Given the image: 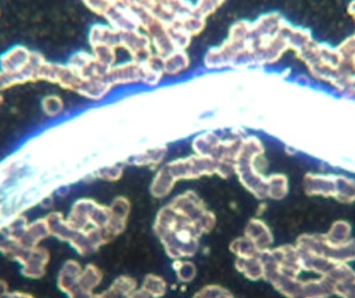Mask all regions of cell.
Masks as SVG:
<instances>
[{"instance_id": "cell-19", "label": "cell", "mask_w": 355, "mask_h": 298, "mask_svg": "<svg viewBox=\"0 0 355 298\" xmlns=\"http://www.w3.org/2000/svg\"><path fill=\"white\" fill-rule=\"evenodd\" d=\"M191 60L189 54L181 50H175L164 57V74L168 76H178L189 68Z\"/></svg>"}, {"instance_id": "cell-24", "label": "cell", "mask_w": 355, "mask_h": 298, "mask_svg": "<svg viewBox=\"0 0 355 298\" xmlns=\"http://www.w3.org/2000/svg\"><path fill=\"white\" fill-rule=\"evenodd\" d=\"M64 100L60 95H50L43 97L41 102V109L47 118H56L62 115L64 111Z\"/></svg>"}, {"instance_id": "cell-31", "label": "cell", "mask_w": 355, "mask_h": 298, "mask_svg": "<svg viewBox=\"0 0 355 298\" xmlns=\"http://www.w3.org/2000/svg\"><path fill=\"white\" fill-rule=\"evenodd\" d=\"M0 298H35L33 295H28V293L20 292V291H17V292H6L4 293L2 297Z\"/></svg>"}, {"instance_id": "cell-27", "label": "cell", "mask_w": 355, "mask_h": 298, "mask_svg": "<svg viewBox=\"0 0 355 298\" xmlns=\"http://www.w3.org/2000/svg\"><path fill=\"white\" fill-rule=\"evenodd\" d=\"M91 49L94 57L102 66H106L108 68L116 66V58H118L116 49L112 47H106V46H98V47L91 48Z\"/></svg>"}, {"instance_id": "cell-28", "label": "cell", "mask_w": 355, "mask_h": 298, "mask_svg": "<svg viewBox=\"0 0 355 298\" xmlns=\"http://www.w3.org/2000/svg\"><path fill=\"white\" fill-rule=\"evenodd\" d=\"M93 175L96 178L101 179V180L116 183V181L120 180L124 175V166L121 164L108 165V166L98 169Z\"/></svg>"}, {"instance_id": "cell-11", "label": "cell", "mask_w": 355, "mask_h": 298, "mask_svg": "<svg viewBox=\"0 0 355 298\" xmlns=\"http://www.w3.org/2000/svg\"><path fill=\"white\" fill-rule=\"evenodd\" d=\"M304 185L306 193L337 198L339 193V176L309 173L304 177Z\"/></svg>"}, {"instance_id": "cell-22", "label": "cell", "mask_w": 355, "mask_h": 298, "mask_svg": "<svg viewBox=\"0 0 355 298\" xmlns=\"http://www.w3.org/2000/svg\"><path fill=\"white\" fill-rule=\"evenodd\" d=\"M173 24L178 25V26L184 29L188 35H191L192 37H196L204 32L207 21L194 16L191 12V14L186 15V16L178 19Z\"/></svg>"}, {"instance_id": "cell-21", "label": "cell", "mask_w": 355, "mask_h": 298, "mask_svg": "<svg viewBox=\"0 0 355 298\" xmlns=\"http://www.w3.org/2000/svg\"><path fill=\"white\" fill-rule=\"evenodd\" d=\"M289 183L285 174L275 173L267 177V197L275 200L283 199L287 195Z\"/></svg>"}, {"instance_id": "cell-17", "label": "cell", "mask_w": 355, "mask_h": 298, "mask_svg": "<svg viewBox=\"0 0 355 298\" xmlns=\"http://www.w3.org/2000/svg\"><path fill=\"white\" fill-rule=\"evenodd\" d=\"M81 276V268L75 261H68L58 274V288L70 297L78 286L79 278Z\"/></svg>"}, {"instance_id": "cell-20", "label": "cell", "mask_w": 355, "mask_h": 298, "mask_svg": "<svg viewBox=\"0 0 355 298\" xmlns=\"http://www.w3.org/2000/svg\"><path fill=\"white\" fill-rule=\"evenodd\" d=\"M246 239H250L254 245H269L272 241V236H271L270 230L262 221L254 220L250 221L245 229Z\"/></svg>"}, {"instance_id": "cell-30", "label": "cell", "mask_w": 355, "mask_h": 298, "mask_svg": "<svg viewBox=\"0 0 355 298\" xmlns=\"http://www.w3.org/2000/svg\"><path fill=\"white\" fill-rule=\"evenodd\" d=\"M338 50L349 58L355 59V33L352 37L346 39L341 45L338 46Z\"/></svg>"}, {"instance_id": "cell-1", "label": "cell", "mask_w": 355, "mask_h": 298, "mask_svg": "<svg viewBox=\"0 0 355 298\" xmlns=\"http://www.w3.org/2000/svg\"><path fill=\"white\" fill-rule=\"evenodd\" d=\"M309 72L341 91L355 85V59L344 56L338 48L313 41L296 54Z\"/></svg>"}, {"instance_id": "cell-34", "label": "cell", "mask_w": 355, "mask_h": 298, "mask_svg": "<svg viewBox=\"0 0 355 298\" xmlns=\"http://www.w3.org/2000/svg\"><path fill=\"white\" fill-rule=\"evenodd\" d=\"M2 101H3V97H2V95H0V105H1Z\"/></svg>"}, {"instance_id": "cell-10", "label": "cell", "mask_w": 355, "mask_h": 298, "mask_svg": "<svg viewBox=\"0 0 355 298\" xmlns=\"http://www.w3.org/2000/svg\"><path fill=\"white\" fill-rule=\"evenodd\" d=\"M105 80L112 87L139 84L143 82V64L133 60L116 64L108 71Z\"/></svg>"}, {"instance_id": "cell-9", "label": "cell", "mask_w": 355, "mask_h": 298, "mask_svg": "<svg viewBox=\"0 0 355 298\" xmlns=\"http://www.w3.org/2000/svg\"><path fill=\"white\" fill-rule=\"evenodd\" d=\"M50 261V254L45 248L35 247L27 250L18 260L22 266V274L33 280H39L46 274Z\"/></svg>"}, {"instance_id": "cell-26", "label": "cell", "mask_w": 355, "mask_h": 298, "mask_svg": "<svg viewBox=\"0 0 355 298\" xmlns=\"http://www.w3.org/2000/svg\"><path fill=\"white\" fill-rule=\"evenodd\" d=\"M168 29L175 50L186 51L191 45L193 37L176 24L168 25Z\"/></svg>"}, {"instance_id": "cell-23", "label": "cell", "mask_w": 355, "mask_h": 298, "mask_svg": "<svg viewBox=\"0 0 355 298\" xmlns=\"http://www.w3.org/2000/svg\"><path fill=\"white\" fill-rule=\"evenodd\" d=\"M250 35H252V22L248 20H239L231 25L227 39L236 43L248 44L250 43Z\"/></svg>"}, {"instance_id": "cell-25", "label": "cell", "mask_w": 355, "mask_h": 298, "mask_svg": "<svg viewBox=\"0 0 355 298\" xmlns=\"http://www.w3.org/2000/svg\"><path fill=\"white\" fill-rule=\"evenodd\" d=\"M225 2L223 0H200V1L193 3V10L192 14L202 20L207 21L212 15H214L217 10L223 8Z\"/></svg>"}, {"instance_id": "cell-16", "label": "cell", "mask_w": 355, "mask_h": 298, "mask_svg": "<svg viewBox=\"0 0 355 298\" xmlns=\"http://www.w3.org/2000/svg\"><path fill=\"white\" fill-rule=\"evenodd\" d=\"M164 74V57L154 53L147 62L143 64V82L146 86L155 87L162 83Z\"/></svg>"}, {"instance_id": "cell-5", "label": "cell", "mask_w": 355, "mask_h": 298, "mask_svg": "<svg viewBox=\"0 0 355 298\" xmlns=\"http://www.w3.org/2000/svg\"><path fill=\"white\" fill-rule=\"evenodd\" d=\"M101 18L119 32L141 30L139 19L131 8L129 1H112L108 0Z\"/></svg>"}, {"instance_id": "cell-14", "label": "cell", "mask_w": 355, "mask_h": 298, "mask_svg": "<svg viewBox=\"0 0 355 298\" xmlns=\"http://www.w3.org/2000/svg\"><path fill=\"white\" fill-rule=\"evenodd\" d=\"M51 235L49 225L46 218H39L33 223H28L23 230L19 241L25 249L39 247L40 243Z\"/></svg>"}, {"instance_id": "cell-12", "label": "cell", "mask_w": 355, "mask_h": 298, "mask_svg": "<svg viewBox=\"0 0 355 298\" xmlns=\"http://www.w3.org/2000/svg\"><path fill=\"white\" fill-rule=\"evenodd\" d=\"M223 137L214 131H207L194 137L191 142V149L196 156L216 160L217 154L220 149Z\"/></svg>"}, {"instance_id": "cell-29", "label": "cell", "mask_w": 355, "mask_h": 298, "mask_svg": "<svg viewBox=\"0 0 355 298\" xmlns=\"http://www.w3.org/2000/svg\"><path fill=\"white\" fill-rule=\"evenodd\" d=\"M21 84H22V83H21V81L19 80L18 78L10 76V75L0 71V95H1V93H3V91Z\"/></svg>"}, {"instance_id": "cell-4", "label": "cell", "mask_w": 355, "mask_h": 298, "mask_svg": "<svg viewBox=\"0 0 355 298\" xmlns=\"http://www.w3.org/2000/svg\"><path fill=\"white\" fill-rule=\"evenodd\" d=\"M175 183L181 180L202 178L216 175L217 162L205 156H191L176 158L162 165Z\"/></svg>"}, {"instance_id": "cell-33", "label": "cell", "mask_w": 355, "mask_h": 298, "mask_svg": "<svg viewBox=\"0 0 355 298\" xmlns=\"http://www.w3.org/2000/svg\"><path fill=\"white\" fill-rule=\"evenodd\" d=\"M348 14L352 17L355 22V1L352 2V3L348 6Z\"/></svg>"}, {"instance_id": "cell-18", "label": "cell", "mask_w": 355, "mask_h": 298, "mask_svg": "<svg viewBox=\"0 0 355 298\" xmlns=\"http://www.w3.org/2000/svg\"><path fill=\"white\" fill-rule=\"evenodd\" d=\"M168 154V147L166 145H162V147L148 149L131 156L129 164L135 167H148V168L159 167L160 165L162 166L164 165V160H166Z\"/></svg>"}, {"instance_id": "cell-15", "label": "cell", "mask_w": 355, "mask_h": 298, "mask_svg": "<svg viewBox=\"0 0 355 298\" xmlns=\"http://www.w3.org/2000/svg\"><path fill=\"white\" fill-rule=\"evenodd\" d=\"M112 89L105 79H83L76 93L89 101L99 102L105 99Z\"/></svg>"}, {"instance_id": "cell-32", "label": "cell", "mask_w": 355, "mask_h": 298, "mask_svg": "<svg viewBox=\"0 0 355 298\" xmlns=\"http://www.w3.org/2000/svg\"><path fill=\"white\" fill-rule=\"evenodd\" d=\"M344 95H345L346 99L355 102V86L350 87L347 91H344Z\"/></svg>"}, {"instance_id": "cell-13", "label": "cell", "mask_w": 355, "mask_h": 298, "mask_svg": "<svg viewBox=\"0 0 355 298\" xmlns=\"http://www.w3.org/2000/svg\"><path fill=\"white\" fill-rule=\"evenodd\" d=\"M89 43L91 48L106 46L121 49V32L108 24H95L89 29Z\"/></svg>"}, {"instance_id": "cell-2", "label": "cell", "mask_w": 355, "mask_h": 298, "mask_svg": "<svg viewBox=\"0 0 355 298\" xmlns=\"http://www.w3.org/2000/svg\"><path fill=\"white\" fill-rule=\"evenodd\" d=\"M264 154L265 147L261 139L246 135L235 162V175L241 185L261 200L267 198V177L257 169L256 160Z\"/></svg>"}, {"instance_id": "cell-6", "label": "cell", "mask_w": 355, "mask_h": 298, "mask_svg": "<svg viewBox=\"0 0 355 298\" xmlns=\"http://www.w3.org/2000/svg\"><path fill=\"white\" fill-rule=\"evenodd\" d=\"M286 22H287L286 19L277 12H267L259 17L254 22L252 23V35H250L252 48L266 43L275 37Z\"/></svg>"}, {"instance_id": "cell-3", "label": "cell", "mask_w": 355, "mask_h": 298, "mask_svg": "<svg viewBox=\"0 0 355 298\" xmlns=\"http://www.w3.org/2000/svg\"><path fill=\"white\" fill-rule=\"evenodd\" d=\"M46 62L37 51H31L24 46H15L0 56V71L16 77L22 84L37 82L40 68Z\"/></svg>"}, {"instance_id": "cell-7", "label": "cell", "mask_w": 355, "mask_h": 298, "mask_svg": "<svg viewBox=\"0 0 355 298\" xmlns=\"http://www.w3.org/2000/svg\"><path fill=\"white\" fill-rule=\"evenodd\" d=\"M121 49L126 50L131 60L141 64L154 54L151 39L141 30L121 32Z\"/></svg>"}, {"instance_id": "cell-8", "label": "cell", "mask_w": 355, "mask_h": 298, "mask_svg": "<svg viewBox=\"0 0 355 298\" xmlns=\"http://www.w3.org/2000/svg\"><path fill=\"white\" fill-rule=\"evenodd\" d=\"M67 64L83 79H105L110 71L98 62L93 54L87 51L75 52Z\"/></svg>"}]
</instances>
